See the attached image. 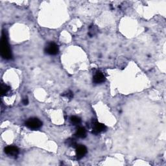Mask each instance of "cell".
<instances>
[{
	"label": "cell",
	"instance_id": "6da1fadb",
	"mask_svg": "<svg viewBox=\"0 0 166 166\" xmlns=\"http://www.w3.org/2000/svg\"><path fill=\"white\" fill-rule=\"evenodd\" d=\"M1 55L3 58L6 60H9L12 58V53L11 48L8 44L7 38L6 34L3 32L1 39Z\"/></svg>",
	"mask_w": 166,
	"mask_h": 166
},
{
	"label": "cell",
	"instance_id": "7a4b0ae2",
	"mask_svg": "<svg viewBox=\"0 0 166 166\" xmlns=\"http://www.w3.org/2000/svg\"><path fill=\"white\" fill-rule=\"evenodd\" d=\"M25 125L27 128L31 130H37L42 126V123L38 118H30L26 121Z\"/></svg>",
	"mask_w": 166,
	"mask_h": 166
},
{
	"label": "cell",
	"instance_id": "3957f363",
	"mask_svg": "<svg viewBox=\"0 0 166 166\" xmlns=\"http://www.w3.org/2000/svg\"><path fill=\"white\" fill-rule=\"evenodd\" d=\"M58 46L53 42L48 44L45 48V52L48 55H55L58 53Z\"/></svg>",
	"mask_w": 166,
	"mask_h": 166
},
{
	"label": "cell",
	"instance_id": "277c9868",
	"mask_svg": "<svg viewBox=\"0 0 166 166\" xmlns=\"http://www.w3.org/2000/svg\"><path fill=\"white\" fill-rule=\"evenodd\" d=\"M76 155L78 159H80L87 153V149L83 145H79L76 146Z\"/></svg>",
	"mask_w": 166,
	"mask_h": 166
},
{
	"label": "cell",
	"instance_id": "5b68a950",
	"mask_svg": "<svg viewBox=\"0 0 166 166\" xmlns=\"http://www.w3.org/2000/svg\"><path fill=\"white\" fill-rule=\"evenodd\" d=\"M105 76L104 75V74L102 72H101L99 71H96L93 77V81L96 84L103 83V82H105Z\"/></svg>",
	"mask_w": 166,
	"mask_h": 166
},
{
	"label": "cell",
	"instance_id": "8992f818",
	"mask_svg": "<svg viewBox=\"0 0 166 166\" xmlns=\"http://www.w3.org/2000/svg\"><path fill=\"white\" fill-rule=\"evenodd\" d=\"M5 152L10 157H15L19 153V149L15 146H8L5 148Z\"/></svg>",
	"mask_w": 166,
	"mask_h": 166
},
{
	"label": "cell",
	"instance_id": "52a82bcc",
	"mask_svg": "<svg viewBox=\"0 0 166 166\" xmlns=\"http://www.w3.org/2000/svg\"><path fill=\"white\" fill-rule=\"evenodd\" d=\"M106 127L102 123H100L97 121H95L92 124V130L93 133L94 134H98V133L101 132L105 130Z\"/></svg>",
	"mask_w": 166,
	"mask_h": 166
},
{
	"label": "cell",
	"instance_id": "ba28073f",
	"mask_svg": "<svg viewBox=\"0 0 166 166\" xmlns=\"http://www.w3.org/2000/svg\"><path fill=\"white\" fill-rule=\"evenodd\" d=\"M77 137L79 138H84L86 136V129L83 127H80L77 129L75 133Z\"/></svg>",
	"mask_w": 166,
	"mask_h": 166
},
{
	"label": "cell",
	"instance_id": "9c48e42d",
	"mask_svg": "<svg viewBox=\"0 0 166 166\" xmlns=\"http://www.w3.org/2000/svg\"><path fill=\"white\" fill-rule=\"evenodd\" d=\"M10 90H11V87L6 85V84H1V96H5L6 95V93H7Z\"/></svg>",
	"mask_w": 166,
	"mask_h": 166
},
{
	"label": "cell",
	"instance_id": "30bf717a",
	"mask_svg": "<svg viewBox=\"0 0 166 166\" xmlns=\"http://www.w3.org/2000/svg\"><path fill=\"white\" fill-rule=\"evenodd\" d=\"M70 121L72 124L77 125H79L80 122H81V119L80 118L77 116H71L70 118Z\"/></svg>",
	"mask_w": 166,
	"mask_h": 166
},
{
	"label": "cell",
	"instance_id": "8fae6325",
	"mask_svg": "<svg viewBox=\"0 0 166 166\" xmlns=\"http://www.w3.org/2000/svg\"><path fill=\"white\" fill-rule=\"evenodd\" d=\"M97 31H98V29H97V27L96 25H91L89 28V35L90 37H93V36H94L97 33Z\"/></svg>",
	"mask_w": 166,
	"mask_h": 166
},
{
	"label": "cell",
	"instance_id": "7c38bea8",
	"mask_svg": "<svg viewBox=\"0 0 166 166\" xmlns=\"http://www.w3.org/2000/svg\"><path fill=\"white\" fill-rule=\"evenodd\" d=\"M62 96L69 99H71L73 97V93L72 92H71V91H67V92H64Z\"/></svg>",
	"mask_w": 166,
	"mask_h": 166
},
{
	"label": "cell",
	"instance_id": "4fadbf2b",
	"mask_svg": "<svg viewBox=\"0 0 166 166\" xmlns=\"http://www.w3.org/2000/svg\"><path fill=\"white\" fill-rule=\"evenodd\" d=\"M67 144L69 146H71V147H76L77 144H76V142L75 140L74 139H67Z\"/></svg>",
	"mask_w": 166,
	"mask_h": 166
},
{
	"label": "cell",
	"instance_id": "5bb4252c",
	"mask_svg": "<svg viewBox=\"0 0 166 166\" xmlns=\"http://www.w3.org/2000/svg\"><path fill=\"white\" fill-rule=\"evenodd\" d=\"M23 104H24V105H28V103H29V101H28V99L27 98H25L24 100H23Z\"/></svg>",
	"mask_w": 166,
	"mask_h": 166
}]
</instances>
